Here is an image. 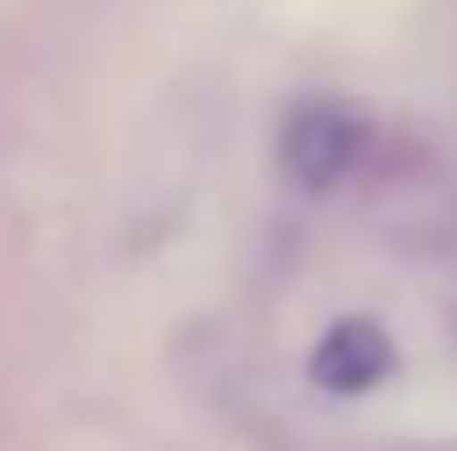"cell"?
<instances>
[{"label":"cell","instance_id":"1","mask_svg":"<svg viewBox=\"0 0 457 451\" xmlns=\"http://www.w3.org/2000/svg\"><path fill=\"white\" fill-rule=\"evenodd\" d=\"M365 149V118L340 99H309L291 105L285 130H278V161L297 186H334Z\"/></svg>","mask_w":457,"mask_h":451},{"label":"cell","instance_id":"2","mask_svg":"<svg viewBox=\"0 0 457 451\" xmlns=\"http://www.w3.org/2000/svg\"><path fill=\"white\" fill-rule=\"evenodd\" d=\"M395 372V340L371 315H340L315 347H309V383L328 396H365Z\"/></svg>","mask_w":457,"mask_h":451}]
</instances>
